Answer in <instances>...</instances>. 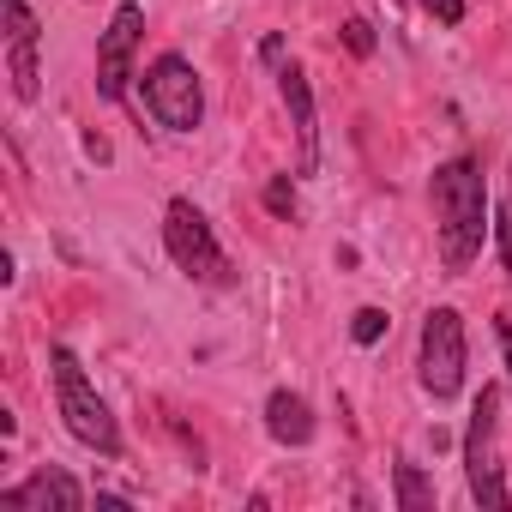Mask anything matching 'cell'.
<instances>
[{
	"mask_svg": "<svg viewBox=\"0 0 512 512\" xmlns=\"http://www.w3.org/2000/svg\"><path fill=\"white\" fill-rule=\"evenodd\" d=\"M314 410H308V398L302 392H272L266 398V434L278 440V446H308L314 440Z\"/></svg>",
	"mask_w": 512,
	"mask_h": 512,
	"instance_id": "30bf717a",
	"label": "cell"
},
{
	"mask_svg": "<svg viewBox=\"0 0 512 512\" xmlns=\"http://www.w3.org/2000/svg\"><path fill=\"white\" fill-rule=\"evenodd\" d=\"M494 338H500V356H506V380H512V326L500 320V326H494Z\"/></svg>",
	"mask_w": 512,
	"mask_h": 512,
	"instance_id": "d6986e66",
	"label": "cell"
},
{
	"mask_svg": "<svg viewBox=\"0 0 512 512\" xmlns=\"http://www.w3.org/2000/svg\"><path fill=\"white\" fill-rule=\"evenodd\" d=\"M7 73H13V97L19 103H37V31H7Z\"/></svg>",
	"mask_w": 512,
	"mask_h": 512,
	"instance_id": "8fae6325",
	"label": "cell"
},
{
	"mask_svg": "<svg viewBox=\"0 0 512 512\" xmlns=\"http://www.w3.org/2000/svg\"><path fill=\"white\" fill-rule=\"evenodd\" d=\"M260 61L278 67V61H284V37H266V43H260Z\"/></svg>",
	"mask_w": 512,
	"mask_h": 512,
	"instance_id": "ac0fdd59",
	"label": "cell"
},
{
	"mask_svg": "<svg viewBox=\"0 0 512 512\" xmlns=\"http://www.w3.org/2000/svg\"><path fill=\"white\" fill-rule=\"evenodd\" d=\"M398 506H404V512L434 506V488H428V476H422L416 464H398Z\"/></svg>",
	"mask_w": 512,
	"mask_h": 512,
	"instance_id": "7c38bea8",
	"label": "cell"
},
{
	"mask_svg": "<svg viewBox=\"0 0 512 512\" xmlns=\"http://www.w3.org/2000/svg\"><path fill=\"white\" fill-rule=\"evenodd\" d=\"M278 85H284V109H290L296 145H302V175H314L320 169V109H314V85H308L302 67H284Z\"/></svg>",
	"mask_w": 512,
	"mask_h": 512,
	"instance_id": "9c48e42d",
	"label": "cell"
},
{
	"mask_svg": "<svg viewBox=\"0 0 512 512\" xmlns=\"http://www.w3.org/2000/svg\"><path fill=\"white\" fill-rule=\"evenodd\" d=\"M422 13L434 25H464V0H422Z\"/></svg>",
	"mask_w": 512,
	"mask_h": 512,
	"instance_id": "e0dca14e",
	"label": "cell"
},
{
	"mask_svg": "<svg viewBox=\"0 0 512 512\" xmlns=\"http://www.w3.org/2000/svg\"><path fill=\"white\" fill-rule=\"evenodd\" d=\"M416 368H422V392L434 404L458 398V386H464V314L458 308H428Z\"/></svg>",
	"mask_w": 512,
	"mask_h": 512,
	"instance_id": "5b68a950",
	"label": "cell"
},
{
	"mask_svg": "<svg viewBox=\"0 0 512 512\" xmlns=\"http://www.w3.org/2000/svg\"><path fill=\"white\" fill-rule=\"evenodd\" d=\"M55 410H61V422L79 446H91L103 458H121V428H115L109 404L97 398V386L85 380L73 350H55Z\"/></svg>",
	"mask_w": 512,
	"mask_h": 512,
	"instance_id": "7a4b0ae2",
	"label": "cell"
},
{
	"mask_svg": "<svg viewBox=\"0 0 512 512\" xmlns=\"http://www.w3.org/2000/svg\"><path fill=\"white\" fill-rule=\"evenodd\" d=\"M139 37H145V13L133 7V0H121L115 19H109V31L97 37V97H103V103H121V97H127Z\"/></svg>",
	"mask_w": 512,
	"mask_h": 512,
	"instance_id": "52a82bcc",
	"label": "cell"
},
{
	"mask_svg": "<svg viewBox=\"0 0 512 512\" xmlns=\"http://www.w3.org/2000/svg\"><path fill=\"white\" fill-rule=\"evenodd\" d=\"M0 506H7V512H79L85 506V488L67 470H37L31 482H19V488L0 494Z\"/></svg>",
	"mask_w": 512,
	"mask_h": 512,
	"instance_id": "ba28073f",
	"label": "cell"
},
{
	"mask_svg": "<svg viewBox=\"0 0 512 512\" xmlns=\"http://www.w3.org/2000/svg\"><path fill=\"white\" fill-rule=\"evenodd\" d=\"M163 247H169V260H175L181 278L211 284V290L235 284L229 253L217 247V235H211V223H205V211H199L193 199H169V205H163Z\"/></svg>",
	"mask_w": 512,
	"mask_h": 512,
	"instance_id": "3957f363",
	"label": "cell"
},
{
	"mask_svg": "<svg viewBox=\"0 0 512 512\" xmlns=\"http://www.w3.org/2000/svg\"><path fill=\"white\" fill-rule=\"evenodd\" d=\"M494 235H500V260H506V278H512V199L494 211Z\"/></svg>",
	"mask_w": 512,
	"mask_h": 512,
	"instance_id": "2e32d148",
	"label": "cell"
},
{
	"mask_svg": "<svg viewBox=\"0 0 512 512\" xmlns=\"http://www.w3.org/2000/svg\"><path fill=\"white\" fill-rule=\"evenodd\" d=\"M344 49H350V55H374V25H368V19H350V25H344Z\"/></svg>",
	"mask_w": 512,
	"mask_h": 512,
	"instance_id": "9a60e30c",
	"label": "cell"
},
{
	"mask_svg": "<svg viewBox=\"0 0 512 512\" xmlns=\"http://www.w3.org/2000/svg\"><path fill=\"white\" fill-rule=\"evenodd\" d=\"M494 422H500V392L482 386V398L470 404V428H464V476H470V500L488 512H506V476H500V452H494Z\"/></svg>",
	"mask_w": 512,
	"mask_h": 512,
	"instance_id": "277c9868",
	"label": "cell"
},
{
	"mask_svg": "<svg viewBox=\"0 0 512 512\" xmlns=\"http://www.w3.org/2000/svg\"><path fill=\"white\" fill-rule=\"evenodd\" d=\"M386 326H392V320H386V308H356L350 338H356V344H380V338H386Z\"/></svg>",
	"mask_w": 512,
	"mask_h": 512,
	"instance_id": "4fadbf2b",
	"label": "cell"
},
{
	"mask_svg": "<svg viewBox=\"0 0 512 512\" xmlns=\"http://www.w3.org/2000/svg\"><path fill=\"white\" fill-rule=\"evenodd\" d=\"M266 211L272 217H296V181L290 175H272L266 181Z\"/></svg>",
	"mask_w": 512,
	"mask_h": 512,
	"instance_id": "5bb4252c",
	"label": "cell"
},
{
	"mask_svg": "<svg viewBox=\"0 0 512 512\" xmlns=\"http://www.w3.org/2000/svg\"><path fill=\"white\" fill-rule=\"evenodd\" d=\"M145 109L157 115V127L169 133H193L205 121V91H199V73L181 61V55H157L145 67Z\"/></svg>",
	"mask_w": 512,
	"mask_h": 512,
	"instance_id": "8992f818",
	"label": "cell"
},
{
	"mask_svg": "<svg viewBox=\"0 0 512 512\" xmlns=\"http://www.w3.org/2000/svg\"><path fill=\"white\" fill-rule=\"evenodd\" d=\"M428 199H434L440 260H446V272L458 278V272H470V266H476L482 235L494 229V223H488V187H482L476 157H452V163H440V169H434Z\"/></svg>",
	"mask_w": 512,
	"mask_h": 512,
	"instance_id": "6da1fadb",
	"label": "cell"
}]
</instances>
